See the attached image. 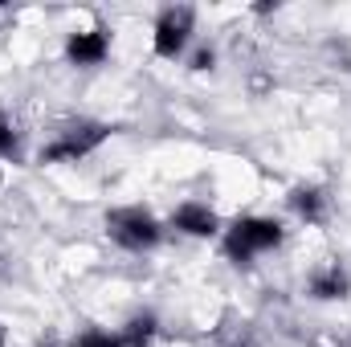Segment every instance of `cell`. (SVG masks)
Wrapping results in <instances>:
<instances>
[{
    "label": "cell",
    "instance_id": "17",
    "mask_svg": "<svg viewBox=\"0 0 351 347\" xmlns=\"http://www.w3.org/2000/svg\"><path fill=\"white\" fill-rule=\"evenodd\" d=\"M348 347H351V344H348Z\"/></svg>",
    "mask_w": 351,
    "mask_h": 347
},
{
    "label": "cell",
    "instance_id": "1",
    "mask_svg": "<svg viewBox=\"0 0 351 347\" xmlns=\"http://www.w3.org/2000/svg\"><path fill=\"white\" fill-rule=\"evenodd\" d=\"M286 237H290V229H286L282 217H274V213H241V217L225 221V233H221L217 246H221V258L229 265L250 270V265H258V258L282 250Z\"/></svg>",
    "mask_w": 351,
    "mask_h": 347
},
{
    "label": "cell",
    "instance_id": "2",
    "mask_svg": "<svg viewBox=\"0 0 351 347\" xmlns=\"http://www.w3.org/2000/svg\"><path fill=\"white\" fill-rule=\"evenodd\" d=\"M114 123L106 119H66L41 147H37V164L41 168H70L82 164L90 156H98L110 139H114Z\"/></svg>",
    "mask_w": 351,
    "mask_h": 347
},
{
    "label": "cell",
    "instance_id": "4",
    "mask_svg": "<svg viewBox=\"0 0 351 347\" xmlns=\"http://www.w3.org/2000/svg\"><path fill=\"white\" fill-rule=\"evenodd\" d=\"M192 45H196V8L164 4L152 21V53L160 62H184Z\"/></svg>",
    "mask_w": 351,
    "mask_h": 347
},
{
    "label": "cell",
    "instance_id": "10",
    "mask_svg": "<svg viewBox=\"0 0 351 347\" xmlns=\"http://www.w3.org/2000/svg\"><path fill=\"white\" fill-rule=\"evenodd\" d=\"M66 347H123V331L106 327V323H82Z\"/></svg>",
    "mask_w": 351,
    "mask_h": 347
},
{
    "label": "cell",
    "instance_id": "14",
    "mask_svg": "<svg viewBox=\"0 0 351 347\" xmlns=\"http://www.w3.org/2000/svg\"><path fill=\"white\" fill-rule=\"evenodd\" d=\"M0 347H8V327L0 323Z\"/></svg>",
    "mask_w": 351,
    "mask_h": 347
},
{
    "label": "cell",
    "instance_id": "6",
    "mask_svg": "<svg viewBox=\"0 0 351 347\" xmlns=\"http://www.w3.org/2000/svg\"><path fill=\"white\" fill-rule=\"evenodd\" d=\"M110 53H114V33H110V25L74 29V33H66V45H62V58H66V66H74V70H98V66H106Z\"/></svg>",
    "mask_w": 351,
    "mask_h": 347
},
{
    "label": "cell",
    "instance_id": "7",
    "mask_svg": "<svg viewBox=\"0 0 351 347\" xmlns=\"http://www.w3.org/2000/svg\"><path fill=\"white\" fill-rule=\"evenodd\" d=\"M286 208L298 225L306 229H323L331 221V188L327 184H315V180H302L286 192Z\"/></svg>",
    "mask_w": 351,
    "mask_h": 347
},
{
    "label": "cell",
    "instance_id": "12",
    "mask_svg": "<svg viewBox=\"0 0 351 347\" xmlns=\"http://www.w3.org/2000/svg\"><path fill=\"white\" fill-rule=\"evenodd\" d=\"M188 70L192 74H213L217 70V45H196V49H188Z\"/></svg>",
    "mask_w": 351,
    "mask_h": 347
},
{
    "label": "cell",
    "instance_id": "8",
    "mask_svg": "<svg viewBox=\"0 0 351 347\" xmlns=\"http://www.w3.org/2000/svg\"><path fill=\"white\" fill-rule=\"evenodd\" d=\"M302 294L311 298V302H348L351 298V270L348 261L331 258L323 261V265H315L311 274H306V282H302Z\"/></svg>",
    "mask_w": 351,
    "mask_h": 347
},
{
    "label": "cell",
    "instance_id": "13",
    "mask_svg": "<svg viewBox=\"0 0 351 347\" xmlns=\"http://www.w3.org/2000/svg\"><path fill=\"white\" fill-rule=\"evenodd\" d=\"M254 12L258 16H269V12H278V4H254Z\"/></svg>",
    "mask_w": 351,
    "mask_h": 347
},
{
    "label": "cell",
    "instance_id": "9",
    "mask_svg": "<svg viewBox=\"0 0 351 347\" xmlns=\"http://www.w3.org/2000/svg\"><path fill=\"white\" fill-rule=\"evenodd\" d=\"M123 347H152L160 335V315L156 311H135L123 327Z\"/></svg>",
    "mask_w": 351,
    "mask_h": 347
},
{
    "label": "cell",
    "instance_id": "15",
    "mask_svg": "<svg viewBox=\"0 0 351 347\" xmlns=\"http://www.w3.org/2000/svg\"><path fill=\"white\" fill-rule=\"evenodd\" d=\"M37 347H58V344H37Z\"/></svg>",
    "mask_w": 351,
    "mask_h": 347
},
{
    "label": "cell",
    "instance_id": "3",
    "mask_svg": "<svg viewBox=\"0 0 351 347\" xmlns=\"http://www.w3.org/2000/svg\"><path fill=\"white\" fill-rule=\"evenodd\" d=\"M102 229H106L110 246L123 250V254H156V250L164 246V237H168V225H164L147 204H139V200L106 208Z\"/></svg>",
    "mask_w": 351,
    "mask_h": 347
},
{
    "label": "cell",
    "instance_id": "11",
    "mask_svg": "<svg viewBox=\"0 0 351 347\" xmlns=\"http://www.w3.org/2000/svg\"><path fill=\"white\" fill-rule=\"evenodd\" d=\"M25 152V135L8 110H0V164H16Z\"/></svg>",
    "mask_w": 351,
    "mask_h": 347
},
{
    "label": "cell",
    "instance_id": "5",
    "mask_svg": "<svg viewBox=\"0 0 351 347\" xmlns=\"http://www.w3.org/2000/svg\"><path fill=\"white\" fill-rule=\"evenodd\" d=\"M164 225L172 233H180V237H188V241H221V233H225V217L208 200H200V196L180 200L172 213H168Z\"/></svg>",
    "mask_w": 351,
    "mask_h": 347
},
{
    "label": "cell",
    "instance_id": "16",
    "mask_svg": "<svg viewBox=\"0 0 351 347\" xmlns=\"http://www.w3.org/2000/svg\"><path fill=\"white\" fill-rule=\"evenodd\" d=\"M0 274H4V258H0Z\"/></svg>",
    "mask_w": 351,
    "mask_h": 347
}]
</instances>
